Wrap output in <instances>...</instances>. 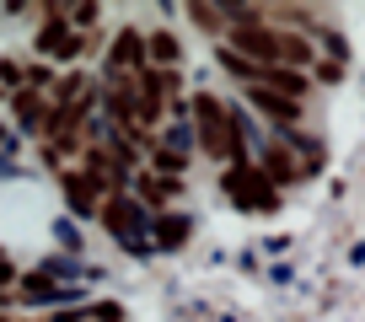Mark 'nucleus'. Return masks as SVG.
Returning a JSON list of instances; mask_svg holds the SVG:
<instances>
[{"mask_svg":"<svg viewBox=\"0 0 365 322\" xmlns=\"http://www.w3.org/2000/svg\"><path fill=\"white\" fill-rule=\"evenodd\" d=\"M135 204H167V199L172 194H178V183H172V177H156V172H145V177H140V183H135Z\"/></svg>","mask_w":365,"mask_h":322,"instance_id":"10","label":"nucleus"},{"mask_svg":"<svg viewBox=\"0 0 365 322\" xmlns=\"http://www.w3.org/2000/svg\"><path fill=\"white\" fill-rule=\"evenodd\" d=\"M0 80H6V86H22V65H16V59H0Z\"/></svg>","mask_w":365,"mask_h":322,"instance_id":"18","label":"nucleus"},{"mask_svg":"<svg viewBox=\"0 0 365 322\" xmlns=\"http://www.w3.org/2000/svg\"><path fill=\"white\" fill-rule=\"evenodd\" d=\"M188 16H194V27H210V33H226V11H220V6H188Z\"/></svg>","mask_w":365,"mask_h":322,"instance_id":"15","label":"nucleus"},{"mask_svg":"<svg viewBox=\"0 0 365 322\" xmlns=\"http://www.w3.org/2000/svg\"><path fill=\"white\" fill-rule=\"evenodd\" d=\"M188 237H194V220L188 215H156L150 220V242H156L161 253H178Z\"/></svg>","mask_w":365,"mask_h":322,"instance_id":"6","label":"nucleus"},{"mask_svg":"<svg viewBox=\"0 0 365 322\" xmlns=\"http://www.w3.org/2000/svg\"><path fill=\"white\" fill-rule=\"evenodd\" d=\"M140 59H145V33H140V27H124V33L113 38V48H108V76H124Z\"/></svg>","mask_w":365,"mask_h":322,"instance_id":"5","label":"nucleus"},{"mask_svg":"<svg viewBox=\"0 0 365 322\" xmlns=\"http://www.w3.org/2000/svg\"><path fill=\"white\" fill-rule=\"evenodd\" d=\"M81 43H86V38L70 33L59 11H48V27L38 33V48H43V54H54V59H76V54H81Z\"/></svg>","mask_w":365,"mask_h":322,"instance_id":"4","label":"nucleus"},{"mask_svg":"<svg viewBox=\"0 0 365 322\" xmlns=\"http://www.w3.org/2000/svg\"><path fill=\"white\" fill-rule=\"evenodd\" d=\"M65 199H70V209H76V215H91V209H97V199H103V183H97V177H86V172H65Z\"/></svg>","mask_w":365,"mask_h":322,"instance_id":"8","label":"nucleus"},{"mask_svg":"<svg viewBox=\"0 0 365 322\" xmlns=\"http://www.w3.org/2000/svg\"><path fill=\"white\" fill-rule=\"evenodd\" d=\"M48 80H54V76H48V65H33V70H27V86H48Z\"/></svg>","mask_w":365,"mask_h":322,"instance_id":"19","label":"nucleus"},{"mask_svg":"<svg viewBox=\"0 0 365 322\" xmlns=\"http://www.w3.org/2000/svg\"><path fill=\"white\" fill-rule=\"evenodd\" d=\"M263 161H269V167H263V177H269V183H296V177H301V167L290 161V150H279V145H274Z\"/></svg>","mask_w":365,"mask_h":322,"instance_id":"11","label":"nucleus"},{"mask_svg":"<svg viewBox=\"0 0 365 322\" xmlns=\"http://www.w3.org/2000/svg\"><path fill=\"white\" fill-rule=\"evenodd\" d=\"M103 226L124 242L129 253H150V247H145V215H140V204L129 194H108L103 199Z\"/></svg>","mask_w":365,"mask_h":322,"instance_id":"2","label":"nucleus"},{"mask_svg":"<svg viewBox=\"0 0 365 322\" xmlns=\"http://www.w3.org/2000/svg\"><path fill=\"white\" fill-rule=\"evenodd\" d=\"M150 161H156V172H172V177H178L182 167H188V161L178 156V150H156V156H150Z\"/></svg>","mask_w":365,"mask_h":322,"instance_id":"17","label":"nucleus"},{"mask_svg":"<svg viewBox=\"0 0 365 322\" xmlns=\"http://www.w3.org/2000/svg\"><path fill=\"white\" fill-rule=\"evenodd\" d=\"M247 103L258 108V113H269L274 124H296V118H301V103H290V97L269 92V86H247Z\"/></svg>","mask_w":365,"mask_h":322,"instance_id":"7","label":"nucleus"},{"mask_svg":"<svg viewBox=\"0 0 365 322\" xmlns=\"http://www.w3.org/2000/svg\"><path fill=\"white\" fill-rule=\"evenodd\" d=\"M220 70H231V76H237L242 86H258V80H263V65H252V59L231 54V48H220Z\"/></svg>","mask_w":365,"mask_h":322,"instance_id":"12","label":"nucleus"},{"mask_svg":"<svg viewBox=\"0 0 365 322\" xmlns=\"http://www.w3.org/2000/svg\"><path fill=\"white\" fill-rule=\"evenodd\" d=\"M258 86L290 97V103H301V97H307V76H301V70H290V65H263V80H258Z\"/></svg>","mask_w":365,"mask_h":322,"instance_id":"9","label":"nucleus"},{"mask_svg":"<svg viewBox=\"0 0 365 322\" xmlns=\"http://www.w3.org/2000/svg\"><path fill=\"white\" fill-rule=\"evenodd\" d=\"M43 118H48V113H43V103H38L33 92H16V124L38 135V129H43Z\"/></svg>","mask_w":365,"mask_h":322,"instance_id":"13","label":"nucleus"},{"mask_svg":"<svg viewBox=\"0 0 365 322\" xmlns=\"http://www.w3.org/2000/svg\"><path fill=\"white\" fill-rule=\"evenodd\" d=\"M59 296H70V290L48 285V279H22V301H59Z\"/></svg>","mask_w":365,"mask_h":322,"instance_id":"16","label":"nucleus"},{"mask_svg":"<svg viewBox=\"0 0 365 322\" xmlns=\"http://www.w3.org/2000/svg\"><path fill=\"white\" fill-rule=\"evenodd\" d=\"M226 194L237 199V204H247V209H274L279 199H274V183L258 172V167H231L226 172Z\"/></svg>","mask_w":365,"mask_h":322,"instance_id":"3","label":"nucleus"},{"mask_svg":"<svg viewBox=\"0 0 365 322\" xmlns=\"http://www.w3.org/2000/svg\"><path fill=\"white\" fill-rule=\"evenodd\" d=\"M194 118H199V145H205V156L237 161V167L247 161V135H242V113L237 108H226L220 97H199Z\"/></svg>","mask_w":365,"mask_h":322,"instance_id":"1","label":"nucleus"},{"mask_svg":"<svg viewBox=\"0 0 365 322\" xmlns=\"http://www.w3.org/2000/svg\"><path fill=\"white\" fill-rule=\"evenodd\" d=\"M145 54L161 59V70H172V65H178V38H172V33H150L145 38Z\"/></svg>","mask_w":365,"mask_h":322,"instance_id":"14","label":"nucleus"}]
</instances>
